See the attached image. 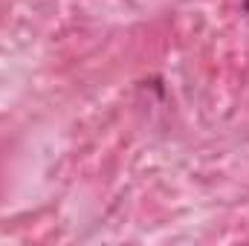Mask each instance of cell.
I'll list each match as a JSON object with an SVG mask.
<instances>
[{
  "instance_id": "obj_1",
  "label": "cell",
  "mask_w": 249,
  "mask_h": 246,
  "mask_svg": "<svg viewBox=\"0 0 249 246\" xmlns=\"http://www.w3.org/2000/svg\"><path fill=\"white\" fill-rule=\"evenodd\" d=\"M244 9H247V12H249V0H244Z\"/></svg>"
}]
</instances>
